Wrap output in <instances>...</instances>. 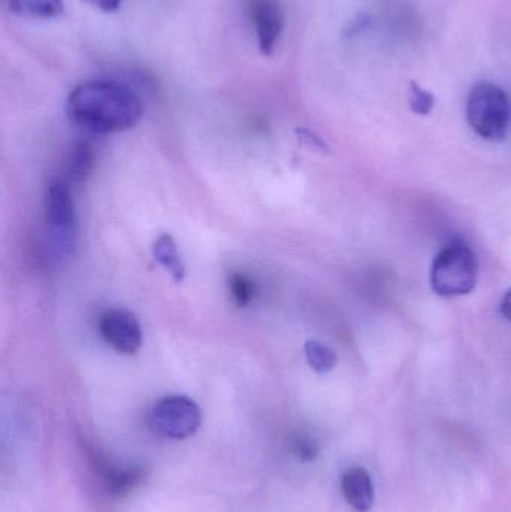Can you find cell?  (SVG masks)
Segmentation results:
<instances>
[{
    "instance_id": "obj_1",
    "label": "cell",
    "mask_w": 511,
    "mask_h": 512,
    "mask_svg": "<svg viewBox=\"0 0 511 512\" xmlns=\"http://www.w3.org/2000/svg\"><path fill=\"white\" fill-rule=\"evenodd\" d=\"M143 110L140 96L131 87L110 80L86 81L72 90L66 102L69 119L99 135L134 128Z\"/></svg>"
},
{
    "instance_id": "obj_2",
    "label": "cell",
    "mask_w": 511,
    "mask_h": 512,
    "mask_svg": "<svg viewBox=\"0 0 511 512\" xmlns=\"http://www.w3.org/2000/svg\"><path fill=\"white\" fill-rule=\"evenodd\" d=\"M479 261L470 246L452 243L435 256L431 286L441 297H461L476 288Z\"/></svg>"
},
{
    "instance_id": "obj_3",
    "label": "cell",
    "mask_w": 511,
    "mask_h": 512,
    "mask_svg": "<svg viewBox=\"0 0 511 512\" xmlns=\"http://www.w3.org/2000/svg\"><path fill=\"white\" fill-rule=\"evenodd\" d=\"M468 123L474 132L494 143L506 140L511 120L509 96L491 83L477 84L467 104Z\"/></svg>"
},
{
    "instance_id": "obj_4",
    "label": "cell",
    "mask_w": 511,
    "mask_h": 512,
    "mask_svg": "<svg viewBox=\"0 0 511 512\" xmlns=\"http://www.w3.org/2000/svg\"><path fill=\"white\" fill-rule=\"evenodd\" d=\"M150 426L162 438L174 441L191 438L201 426L200 406L179 394L162 397L150 412Z\"/></svg>"
},
{
    "instance_id": "obj_5",
    "label": "cell",
    "mask_w": 511,
    "mask_h": 512,
    "mask_svg": "<svg viewBox=\"0 0 511 512\" xmlns=\"http://www.w3.org/2000/svg\"><path fill=\"white\" fill-rule=\"evenodd\" d=\"M99 333L111 349L122 355L135 354L143 345L140 322L128 310H107L99 319Z\"/></svg>"
},
{
    "instance_id": "obj_6",
    "label": "cell",
    "mask_w": 511,
    "mask_h": 512,
    "mask_svg": "<svg viewBox=\"0 0 511 512\" xmlns=\"http://www.w3.org/2000/svg\"><path fill=\"white\" fill-rule=\"evenodd\" d=\"M45 219L57 242H69L75 230L77 213L69 186L63 180H53L48 185L45 194Z\"/></svg>"
},
{
    "instance_id": "obj_7",
    "label": "cell",
    "mask_w": 511,
    "mask_h": 512,
    "mask_svg": "<svg viewBox=\"0 0 511 512\" xmlns=\"http://www.w3.org/2000/svg\"><path fill=\"white\" fill-rule=\"evenodd\" d=\"M248 14L254 24L261 53L270 56L284 32L285 17L281 3L279 0H248Z\"/></svg>"
},
{
    "instance_id": "obj_8",
    "label": "cell",
    "mask_w": 511,
    "mask_h": 512,
    "mask_svg": "<svg viewBox=\"0 0 511 512\" xmlns=\"http://www.w3.org/2000/svg\"><path fill=\"white\" fill-rule=\"evenodd\" d=\"M342 493L345 501L357 512H369L375 501L374 486L368 472L362 468H351L342 475Z\"/></svg>"
},
{
    "instance_id": "obj_9",
    "label": "cell",
    "mask_w": 511,
    "mask_h": 512,
    "mask_svg": "<svg viewBox=\"0 0 511 512\" xmlns=\"http://www.w3.org/2000/svg\"><path fill=\"white\" fill-rule=\"evenodd\" d=\"M153 258L158 264H161L165 270L170 271L174 282H183L186 276L185 264L180 258L179 249L176 242L170 234H162L153 243Z\"/></svg>"
},
{
    "instance_id": "obj_10",
    "label": "cell",
    "mask_w": 511,
    "mask_h": 512,
    "mask_svg": "<svg viewBox=\"0 0 511 512\" xmlns=\"http://www.w3.org/2000/svg\"><path fill=\"white\" fill-rule=\"evenodd\" d=\"M3 3L18 17L56 18L65 9L63 0H3Z\"/></svg>"
},
{
    "instance_id": "obj_11",
    "label": "cell",
    "mask_w": 511,
    "mask_h": 512,
    "mask_svg": "<svg viewBox=\"0 0 511 512\" xmlns=\"http://www.w3.org/2000/svg\"><path fill=\"white\" fill-rule=\"evenodd\" d=\"M305 354L309 366L320 375H326L330 370L335 369L336 363H338V355L335 354V351L317 340L306 342Z\"/></svg>"
},
{
    "instance_id": "obj_12",
    "label": "cell",
    "mask_w": 511,
    "mask_h": 512,
    "mask_svg": "<svg viewBox=\"0 0 511 512\" xmlns=\"http://www.w3.org/2000/svg\"><path fill=\"white\" fill-rule=\"evenodd\" d=\"M104 480L108 492L122 496L140 484L143 480V472L140 469H111V471H105Z\"/></svg>"
},
{
    "instance_id": "obj_13",
    "label": "cell",
    "mask_w": 511,
    "mask_h": 512,
    "mask_svg": "<svg viewBox=\"0 0 511 512\" xmlns=\"http://www.w3.org/2000/svg\"><path fill=\"white\" fill-rule=\"evenodd\" d=\"M93 167V152L89 144L80 143L72 150L71 162H69V171L75 182H83L89 176Z\"/></svg>"
},
{
    "instance_id": "obj_14",
    "label": "cell",
    "mask_w": 511,
    "mask_h": 512,
    "mask_svg": "<svg viewBox=\"0 0 511 512\" xmlns=\"http://www.w3.org/2000/svg\"><path fill=\"white\" fill-rule=\"evenodd\" d=\"M228 288H230L234 303L239 307L248 306L251 303L252 297H254V283L245 274H231L230 279H228Z\"/></svg>"
},
{
    "instance_id": "obj_15",
    "label": "cell",
    "mask_w": 511,
    "mask_h": 512,
    "mask_svg": "<svg viewBox=\"0 0 511 512\" xmlns=\"http://www.w3.org/2000/svg\"><path fill=\"white\" fill-rule=\"evenodd\" d=\"M435 105V98L428 90H423L417 83L410 84V107L419 116L431 113Z\"/></svg>"
},
{
    "instance_id": "obj_16",
    "label": "cell",
    "mask_w": 511,
    "mask_h": 512,
    "mask_svg": "<svg viewBox=\"0 0 511 512\" xmlns=\"http://www.w3.org/2000/svg\"><path fill=\"white\" fill-rule=\"evenodd\" d=\"M318 447L315 445V442H312L311 439H300L296 444V453L300 459L305 460V462H309V460H314L315 457L318 456Z\"/></svg>"
},
{
    "instance_id": "obj_17",
    "label": "cell",
    "mask_w": 511,
    "mask_h": 512,
    "mask_svg": "<svg viewBox=\"0 0 511 512\" xmlns=\"http://www.w3.org/2000/svg\"><path fill=\"white\" fill-rule=\"evenodd\" d=\"M90 3L96 6V8L101 9V11L105 12H113L119 8L122 0H89Z\"/></svg>"
},
{
    "instance_id": "obj_18",
    "label": "cell",
    "mask_w": 511,
    "mask_h": 512,
    "mask_svg": "<svg viewBox=\"0 0 511 512\" xmlns=\"http://www.w3.org/2000/svg\"><path fill=\"white\" fill-rule=\"evenodd\" d=\"M500 313L506 321L511 322V289L506 292L500 303Z\"/></svg>"
}]
</instances>
